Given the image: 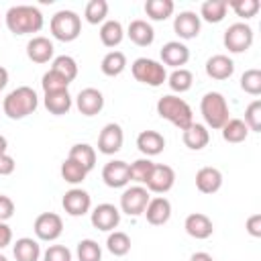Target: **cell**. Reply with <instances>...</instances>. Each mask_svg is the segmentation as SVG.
Returning a JSON list of instances; mask_svg holds the SVG:
<instances>
[{
	"instance_id": "obj_43",
	"label": "cell",
	"mask_w": 261,
	"mask_h": 261,
	"mask_svg": "<svg viewBox=\"0 0 261 261\" xmlns=\"http://www.w3.org/2000/svg\"><path fill=\"white\" fill-rule=\"evenodd\" d=\"M243 122H245L247 128L253 130V133H259V130H261V100H253V102L247 106V110H245V120H243Z\"/></svg>"
},
{
	"instance_id": "obj_23",
	"label": "cell",
	"mask_w": 261,
	"mask_h": 261,
	"mask_svg": "<svg viewBox=\"0 0 261 261\" xmlns=\"http://www.w3.org/2000/svg\"><path fill=\"white\" fill-rule=\"evenodd\" d=\"M196 188L202 194H214L222 188V173L216 167H202L196 173Z\"/></svg>"
},
{
	"instance_id": "obj_34",
	"label": "cell",
	"mask_w": 261,
	"mask_h": 261,
	"mask_svg": "<svg viewBox=\"0 0 261 261\" xmlns=\"http://www.w3.org/2000/svg\"><path fill=\"white\" fill-rule=\"evenodd\" d=\"M167 84H169V88H171L173 92L184 94V92H188V90L192 88V84H194V75H192L190 69L179 67V69H173V71L167 75Z\"/></svg>"
},
{
	"instance_id": "obj_14",
	"label": "cell",
	"mask_w": 261,
	"mask_h": 261,
	"mask_svg": "<svg viewBox=\"0 0 261 261\" xmlns=\"http://www.w3.org/2000/svg\"><path fill=\"white\" fill-rule=\"evenodd\" d=\"M102 179L108 188H124L130 181V171H128V163L114 159L108 161L102 169Z\"/></svg>"
},
{
	"instance_id": "obj_42",
	"label": "cell",
	"mask_w": 261,
	"mask_h": 261,
	"mask_svg": "<svg viewBox=\"0 0 261 261\" xmlns=\"http://www.w3.org/2000/svg\"><path fill=\"white\" fill-rule=\"evenodd\" d=\"M241 88L251 96H259L261 94V71L259 69H247L241 75Z\"/></svg>"
},
{
	"instance_id": "obj_15",
	"label": "cell",
	"mask_w": 261,
	"mask_h": 261,
	"mask_svg": "<svg viewBox=\"0 0 261 261\" xmlns=\"http://www.w3.org/2000/svg\"><path fill=\"white\" fill-rule=\"evenodd\" d=\"M75 106L84 116H94L104 108V96L96 88H84L75 98Z\"/></svg>"
},
{
	"instance_id": "obj_25",
	"label": "cell",
	"mask_w": 261,
	"mask_h": 261,
	"mask_svg": "<svg viewBox=\"0 0 261 261\" xmlns=\"http://www.w3.org/2000/svg\"><path fill=\"white\" fill-rule=\"evenodd\" d=\"M181 139H184V145H186L188 149H192V151H200V149H204V147L208 145V141H210V133H208V128H206L204 124H200V122H192V124L181 133Z\"/></svg>"
},
{
	"instance_id": "obj_47",
	"label": "cell",
	"mask_w": 261,
	"mask_h": 261,
	"mask_svg": "<svg viewBox=\"0 0 261 261\" xmlns=\"http://www.w3.org/2000/svg\"><path fill=\"white\" fill-rule=\"evenodd\" d=\"M247 232L251 237H261V214H253L247 218Z\"/></svg>"
},
{
	"instance_id": "obj_13",
	"label": "cell",
	"mask_w": 261,
	"mask_h": 261,
	"mask_svg": "<svg viewBox=\"0 0 261 261\" xmlns=\"http://www.w3.org/2000/svg\"><path fill=\"white\" fill-rule=\"evenodd\" d=\"M175 184V171L169 167V165H163V163H155L153 165V171H151V177L149 181L145 184L149 192H155V194H165L173 188Z\"/></svg>"
},
{
	"instance_id": "obj_50",
	"label": "cell",
	"mask_w": 261,
	"mask_h": 261,
	"mask_svg": "<svg viewBox=\"0 0 261 261\" xmlns=\"http://www.w3.org/2000/svg\"><path fill=\"white\" fill-rule=\"evenodd\" d=\"M190 261H214V257L210 253H204V251H198L190 257Z\"/></svg>"
},
{
	"instance_id": "obj_16",
	"label": "cell",
	"mask_w": 261,
	"mask_h": 261,
	"mask_svg": "<svg viewBox=\"0 0 261 261\" xmlns=\"http://www.w3.org/2000/svg\"><path fill=\"white\" fill-rule=\"evenodd\" d=\"M173 31L179 39H196L200 35V16L192 10H184L173 20Z\"/></svg>"
},
{
	"instance_id": "obj_21",
	"label": "cell",
	"mask_w": 261,
	"mask_h": 261,
	"mask_svg": "<svg viewBox=\"0 0 261 261\" xmlns=\"http://www.w3.org/2000/svg\"><path fill=\"white\" fill-rule=\"evenodd\" d=\"M53 51L55 47L47 37H33L27 43V55L35 63H47L49 59H53Z\"/></svg>"
},
{
	"instance_id": "obj_44",
	"label": "cell",
	"mask_w": 261,
	"mask_h": 261,
	"mask_svg": "<svg viewBox=\"0 0 261 261\" xmlns=\"http://www.w3.org/2000/svg\"><path fill=\"white\" fill-rule=\"evenodd\" d=\"M228 6L237 12V16L241 18H253L259 12V0H232L228 2Z\"/></svg>"
},
{
	"instance_id": "obj_7",
	"label": "cell",
	"mask_w": 261,
	"mask_h": 261,
	"mask_svg": "<svg viewBox=\"0 0 261 261\" xmlns=\"http://www.w3.org/2000/svg\"><path fill=\"white\" fill-rule=\"evenodd\" d=\"M222 41L230 53H245L253 45V29L247 22H234L224 31Z\"/></svg>"
},
{
	"instance_id": "obj_11",
	"label": "cell",
	"mask_w": 261,
	"mask_h": 261,
	"mask_svg": "<svg viewBox=\"0 0 261 261\" xmlns=\"http://www.w3.org/2000/svg\"><path fill=\"white\" fill-rule=\"evenodd\" d=\"M61 206L63 210L69 214V216H84L90 212L92 208V198L86 190L82 188H71L63 194V200H61Z\"/></svg>"
},
{
	"instance_id": "obj_32",
	"label": "cell",
	"mask_w": 261,
	"mask_h": 261,
	"mask_svg": "<svg viewBox=\"0 0 261 261\" xmlns=\"http://www.w3.org/2000/svg\"><path fill=\"white\" fill-rule=\"evenodd\" d=\"M220 130H222V139L226 143H243L249 135V128L241 118H228Z\"/></svg>"
},
{
	"instance_id": "obj_40",
	"label": "cell",
	"mask_w": 261,
	"mask_h": 261,
	"mask_svg": "<svg viewBox=\"0 0 261 261\" xmlns=\"http://www.w3.org/2000/svg\"><path fill=\"white\" fill-rule=\"evenodd\" d=\"M77 259L80 261H100L102 259V249L96 241L92 239H84L77 243Z\"/></svg>"
},
{
	"instance_id": "obj_29",
	"label": "cell",
	"mask_w": 261,
	"mask_h": 261,
	"mask_svg": "<svg viewBox=\"0 0 261 261\" xmlns=\"http://www.w3.org/2000/svg\"><path fill=\"white\" fill-rule=\"evenodd\" d=\"M124 31L118 20H104L100 27V41L104 47H116L122 43Z\"/></svg>"
},
{
	"instance_id": "obj_3",
	"label": "cell",
	"mask_w": 261,
	"mask_h": 261,
	"mask_svg": "<svg viewBox=\"0 0 261 261\" xmlns=\"http://www.w3.org/2000/svg\"><path fill=\"white\" fill-rule=\"evenodd\" d=\"M157 114L161 118L169 120L179 130H186L194 122V114H192L190 104L184 98L173 96V94H167V96L157 100Z\"/></svg>"
},
{
	"instance_id": "obj_17",
	"label": "cell",
	"mask_w": 261,
	"mask_h": 261,
	"mask_svg": "<svg viewBox=\"0 0 261 261\" xmlns=\"http://www.w3.org/2000/svg\"><path fill=\"white\" fill-rule=\"evenodd\" d=\"M143 214L147 216V222L153 224V226L165 224L169 220V216H171V202L167 198H163V196L151 198Z\"/></svg>"
},
{
	"instance_id": "obj_26",
	"label": "cell",
	"mask_w": 261,
	"mask_h": 261,
	"mask_svg": "<svg viewBox=\"0 0 261 261\" xmlns=\"http://www.w3.org/2000/svg\"><path fill=\"white\" fill-rule=\"evenodd\" d=\"M45 108L55 114V116H61V114H67L69 108H71V96L67 90H59V92H49L45 94Z\"/></svg>"
},
{
	"instance_id": "obj_41",
	"label": "cell",
	"mask_w": 261,
	"mask_h": 261,
	"mask_svg": "<svg viewBox=\"0 0 261 261\" xmlns=\"http://www.w3.org/2000/svg\"><path fill=\"white\" fill-rule=\"evenodd\" d=\"M41 86H43V92H45V94H49V92H59V90H67L69 82H67V80H65L63 75H59L57 71L49 69L47 73H43Z\"/></svg>"
},
{
	"instance_id": "obj_8",
	"label": "cell",
	"mask_w": 261,
	"mask_h": 261,
	"mask_svg": "<svg viewBox=\"0 0 261 261\" xmlns=\"http://www.w3.org/2000/svg\"><path fill=\"white\" fill-rule=\"evenodd\" d=\"M149 200H151V196H149L147 188H143V186L126 188L120 196V210L128 216H139V214L145 212Z\"/></svg>"
},
{
	"instance_id": "obj_48",
	"label": "cell",
	"mask_w": 261,
	"mask_h": 261,
	"mask_svg": "<svg viewBox=\"0 0 261 261\" xmlns=\"http://www.w3.org/2000/svg\"><path fill=\"white\" fill-rule=\"evenodd\" d=\"M14 159L8 155V153H2L0 155V175H10L14 171Z\"/></svg>"
},
{
	"instance_id": "obj_9",
	"label": "cell",
	"mask_w": 261,
	"mask_h": 261,
	"mask_svg": "<svg viewBox=\"0 0 261 261\" xmlns=\"http://www.w3.org/2000/svg\"><path fill=\"white\" fill-rule=\"evenodd\" d=\"M33 228H35L37 239H41V241H55L63 232V220L55 212H43V214H39L35 218Z\"/></svg>"
},
{
	"instance_id": "obj_53",
	"label": "cell",
	"mask_w": 261,
	"mask_h": 261,
	"mask_svg": "<svg viewBox=\"0 0 261 261\" xmlns=\"http://www.w3.org/2000/svg\"><path fill=\"white\" fill-rule=\"evenodd\" d=\"M0 261H8V259H6V257H4V255H0Z\"/></svg>"
},
{
	"instance_id": "obj_2",
	"label": "cell",
	"mask_w": 261,
	"mask_h": 261,
	"mask_svg": "<svg viewBox=\"0 0 261 261\" xmlns=\"http://www.w3.org/2000/svg\"><path fill=\"white\" fill-rule=\"evenodd\" d=\"M37 106H39L37 92L29 86H18L2 100V110L12 120H20V118L33 114L37 110Z\"/></svg>"
},
{
	"instance_id": "obj_39",
	"label": "cell",
	"mask_w": 261,
	"mask_h": 261,
	"mask_svg": "<svg viewBox=\"0 0 261 261\" xmlns=\"http://www.w3.org/2000/svg\"><path fill=\"white\" fill-rule=\"evenodd\" d=\"M153 161L149 157H143V159H137L128 165V171H130V179L133 181H139V184H147L149 177H151V171H153Z\"/></svg>"
},
{
	"instance_id": "obj_49",
	"label": "cell",
	"mask_w": 261,
	"mask_h": 261,
	"mask_svg": "<svg viewBox=\"0 0 261 261\" xmlns=\"http://www.w3.org/2000/svg\"><path fill=\"white\" fill-rule=\"evenodd\" d=\"M12 241V230L6 222H0V249H4L6 245H10Z\"/></svg>"
},
{
	"instance_id": "obj_10",
	"label": "cell",
	"mask_w": 261,
	"mask_h": 261,
	"mask_svg": "<svg viewBox=\"0 0 261 261\" xmlns=\"http://www.w3.org/2000/svg\"><path fill=\"white\" fill-rule=\"evenodd\" d=\"M122 141H124L122 126L116 122H108L98 135V151L102 155H114L122 149Z\"/></svg>"
},
{
	"instance_id": "obj_18",
	"label": "cell",
	"mask_w": 261,
	"mask_h": 261,
	"mask_svg": "<svg viewBox=\"0 0 261 261\" xmlns=\"http://www.w3.org/2000/svg\"><path fill=\"white\" fill-rule=\"evenodd\" d=\"M184 228H186V232H188L192 239H198V241H204V239L212 237V232H214L212 220H210L206 214H202V212L190 214V216L186 218V222H184Z\"/></svg>"
},
{
	"instance_id": "obj_27",
	"label": "cell",
	"mask_w": 261,
	"mask_h": 261,
	"mask_svg": "<svg viewBox=\"0 0 261 261\" xmlns=\"http://www.w3.org/2000/svg\"><path fill=\"white\" fill-rule=\"evenodd\" d=\"M12 253H14V259L16 261H39L41 257V247L35 239L31 237H22L14 243L12 247Z\"/></svg>"
},
{
	"instance_id": "obj_30",
	"label": "cell",
	"mask_w": 261,
	"mask_h": 261,
	"mask_svg": "<svg viewBox=\"0 0 261 261\" xmlns=\"http://www.w3.org/2000/svg\"><path fill=\"white\" fill-rule=\"evenodd\" d=\"M228 2L226 0H206L200 6V16L206 22H220L226 16Z\"/></svg>"
},
{
	"instance_id": "obj_22",
	"label": "cell",
	"mask_w": 261,
	"mask_h": 261,
	"mask_svg": "<svg viewBox=\"0 0 261 261\" xmlns=\"http://www.w3.org/2000/svg\"><path fill=\"white\" fill-rule=\"evenodd\" d=\"M206 73L212 80H228L234 73V63L228 55H222V53L212 55L206 61Z\"/></svg>"
},
{
	"instance_id": "obj_36",
	"label": "cell",
	"mask_w": 261,
	"mask_h": 261,
	"mask_svg": "<svg viewBox=\"0 0 261 261\" xmlns=\"http://www.w3.org/2000/svg\"><path fill=\"white\" fill-rule=\"evenodd\" d=\"M106 247H108V251H110L112 255L122 257V255H126V253L130 251V237H128L126 232H122V230H114V232L108 234Z\"/></svg>"
},
{
	"instance_id": "obj_1",
	"label": "cell",
	"mask_w": 261,
	"mask_h": 261,
	"mask_svg": "<svg viewBox=\"0 0 261 261\" xmlns=\"http://www.w3.org/2000/svg\"><path fill=\"white\" fill-rule=\"evenodd\" d=\"M6 27L14 35L39 33L43 29V14L37 6H12L6 12Z\"/></svg>"
},
{
	"instance_id": "obj_24",
	"label": "cell",
	"mask_w": 261,
	"mask_h": 261,
	"mask_svg": "<svg viewBox=\"0 0 261 261\" xmlns=\"http://www.w3.org/2000/svg\"><path fill=\"white\" fill-rule=\"evenodd\" d=\"M137 147H139V151L143 155L153 157V155H159L165 149V139L157 130H143L137 137Z\"/></svg>"
},
{
	"instance_id": "obj_51",
	"label": "cell",
	"mask_w": 261,
	"mask_h": 261,
	"mask_svg": "<svg viewBox=\"0 0 261 261\" xmlns=\"http://www.w3.org/2000/svg\"><path fill=\"white\" fill-rule=\"evenodd\" d=\"M6 84H8V71H6V69L0 65V90H2Z\"/></svg>"
},
{
	"instance_id": "obj_12",
	"label": "cell",
	"mask_w": 261,
	"mask_h": 261,
	"mask_svg": "<svg viewBox=\"0 0 261 261\" xmlns=\"http://www.w3.org/2000/svg\"><path fill=\"white\" fill-rule=\"evenodd\" d=\"M90 220H92V226H94V228L108 232V230H114V228L118 226V222H120V210H118L114 204L104 202V204H98V206L92 210Z\"/></svg>"
},
{
	"instance_id": "obj_31",
	"label": "cell",
	"mask_w": 261,
	"mask_h": 261,
	"mask_svg": "<svg viewBox=\"0 0 261 261\" xmlns=\"http://www.w3.org/2000/svg\"><path fill=\"white\" fill-rule=\"evenodd\" d=\"M67 157L73 159V161H77L80 165H84L88 171H92L94 165H96V151H94V147L88 145V143H75V145L69 149V155H67Z\"/></svg>"
},
{
	"instance_id": "obj_37",
	"label": "cell",
	"mask_w": 261,
	"mask_h": 261,
	"mask_svg": "<svg viewBox=\"0 0 261 261\" xmlns=\"http://www.w3.org/2000/svg\"><path fill=\"white\" fill-rule=\"evenodd\" d=\"M51 69L57 71L59 75H63L69 84L77 77V63H75V59L69 57V55H59V57H55Z\"/></svg>"
},
{
	"instance_id": "obj_46",
	"label": "cell",
	"mask_w": 261,
	"mask_h": 261,
	"mask_svg": "<svg viewBox=\"0 0 261 261\" xmlns=\"http://www.w3.org/2000/svg\"><path fill=\"white\" fill-rule=\"evenodd\" d=\"M12 214H14V202L8 196L0 194V222H6L8 218H12Z\"/></svg>"
},
{
	"instance_id": "obj_52",
	"label": "cell",
	"mask_w": 261,
	"mask_h": 261,
	"mask_svg": "<svg viewBox=\"0 0 261 261\" xmlns=\"http://www.w3.org/2000/svg\"><path fill=\"white\" fill-rule=\"evenodd\" d=\"M6 149H8V141H6V137L0 135V155L6 153Z\"/></svg>"
},
{
	"instance_id": "obj_38",
	"label": "cell",
	"mask_w": 261,
	"mask_h": 261,
	"mask_svg": "<svg viewBox=\"0 0 261 261\" xmlns=\"http://www.w3.org/2000/svg\"><path fill=\"white\" fill-rule=\"evenodd\" d=\"M106 16H108V2H106V0H90V2L86 4L84 18H86L90 24L104 22Z\"/></svg>"
},
{
	"instance_id": "obj_33",
	"label": "cell",
	"mask_w": 261,
	"mask_h": 261,
	"mask_svg": "<svg viewBox=\"0 0 261 261\" xmlns=\"http://www.w3.org/2000/svg\"><path fill=\"white\" fill-rule=\"evenodd\" d=\"M175 4L171 0H147L145 2V12L151 20H165L173 14Z\"/></svg>"
},
{
	"instance_id": "obj_20",
	"label": "cell",
	"mask_w": 261,
	"mask_h": 261,
	"mask_svg": "<svg viewBox=\"0 0 261 261\" xmlns=\"http://www.w3.org/2000/svg\"><path fill=\"white\" fill-rule=\"evenodd\" d=\"M126 35H128V39H130L135 45H139V47H149V45L155 41V31H153V27H151L147 20H143V18L130 20V24H128V29H126Z\"/></svg>"
},
{
	"instance_id": "obj_4",
	"label": "cell",
	"mask_w": 261,
	"mask_h": 261,
	"mask_svg": "<svg viewBox=\"0 0 261 261\" xmlns=\"http://www.w3.org/2000/svg\"><path fill=\"white\" fill-rule=\"evenodd\" d=\"M200 112L204 116L206 126L216 128V130H220L226 124V120L230 118L228 116L230 112H228L226 98L220 92H208V94H204L202 100H200Z\"/></svg>"
},
{
	"instance_id": "obj_6",
	"label": "cell",
	"mask_w": 261,
	"mask_h": 261,
	"mask_svg": "<svg viewBox=\"0 0 261 261\" xmlns=\"http://www.w3.org/2000/svg\"><path fill=\"white\" fill-rule=\"evenodd\" d=\"M130 71H133V77L137 82L151 86V88H159V86H163V82H167L165 65L155 61V59H149V57L135 59L130 65Z\"/></svg>"
},
{
	"instance_id": "obj_5",
	"label": "cell",
	"mask_w": 261,
	"mask_h": 261,
	"mask_svg": "<svg viewBox=\"0 0 261 261\" xmlns=\"http://www.w3.org/2000/svg\"><path fill=\"white\" fill-rule=\"evenodd\" d=\"M49 29H51V35L57 39V41H63V43H71L80 37L82 33V18L77 16V12L73 10H59L51 16V22H49Z\"/></svg>"
},
{
	"instance_id": "obj_28",
	"label": "cell",
	"mask_w": 261,
	"mask_h": 261,
	"mask_svg": "<svg viewBox=\"0 0 261 261\" xmlns=\"http://www.w3.org/2000/svg\"><path fill=\"white\" fill-rule=\"evenodd\" d=\"M124 67H126V55L122 51H108L100 61V69L108 77L120 75L124 71Z\"/></svg>"
},
{
	"instance_id": "obj_45",
	"label": "cell",
	"mask_w": 261,
	"mask_h": 261,
	"mask_svg": "<svg viewBox=\"0 0 261 261\" xmlns=\"http://www.w3.org/2000/svg\"><path fill=\"white\" fill-rule=\"evenodd\" d=\"M43 261H71V251L65 245H49L43 253Z\"/></svg>"
},
{
	"instance_id": "obj_19",
	"label": "cell",
	"mask_w": 261,
	"mask_h": 261,
	"mask_svg": "<svg viewBox=\"0 0 261 261\" xmlns=\"http://www.w3.org/2000/svg\"><path fill=\"white\" fill-rule=\"evenodd\" d=\"M161 59H163L165 65H171V67L179 69L181 65L188 63L190 49L184 43H179V41H169V43H165L161 47Z\"/></svg>"
},
{
	"instance_id": "obj_35",
	"label": "cell",
	"mask_w": 261,
	"mask_h": 261,
	"mask_svg": "<svg viewBox=\"0 0 261 261\" xmlns=\"http://www.w3.org/2000/svg\"><path fill=\"white\" fill-rule=\"evenodd\" d=\"M86 175H88V169L84 167V165H80L77 161H73V159H65L63 163H61V177L67 181V184H82L84 179H86Z\"/></svg>"
}]
</instances>
